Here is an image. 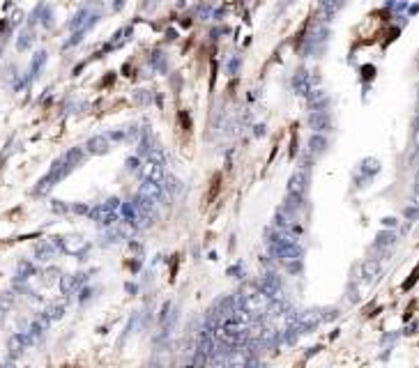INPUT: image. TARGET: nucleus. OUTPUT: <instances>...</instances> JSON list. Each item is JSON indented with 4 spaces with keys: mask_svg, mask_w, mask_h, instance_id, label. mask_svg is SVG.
I'll use <instances>...</instances> for the list:
<instances>
[{
    "mask_svg": "<svg viewBox=\"0 0 419 368\" xmlns=\"http://www.w3.org/2000/svg\"><path fill=\"white\" fill-rule=\"evenodd\" d=\"M258 290H261L262 295H267L270 299H277V301L283 297L281 279L277 276V274H272V272H267L265 276H261V281H258Z\"/></svg>",
    "mask_w": 419,
    "mask_h": 368,
    "instance_id": "7ed1b4c3",
    "label": "nucleus"
},
{
    "mask_svg": "<svg viewBox=\"0 0 419 368\" xmlns=\"http://www.w3.org/2000/svg\"><path fill=\"white\" fill-rule=\"evenodd\" d=\"M262 134H265V127H262V124L261 127H256V136H262Z\"/></svg>",
    "mask_w": 419,
    "mask_h": 368,
    "instance_id": "79ce46f5",
    "label": "nucleus"
},
{
    "mask_svg": "<svg viewBox=\"0 0 419 368\" xmlns=\"http://www.w3.org/2000/svg\"><path fill=\"white\" fill-rule=\"evenodd\" d=\"M51 207H53V212H60V214H62V212H67V207H65V205H62L60 201H53Z\"/></svg>",
    "mask_w": 419,
    "mask_h": 368,
    "instance_id": "c9c22d12",
    "label": "nucleus"
},
{
    "mask_svg": "<svg viewBox=\"0 0 419 368\" xmlns=\"http://www.w3.org/2000/svg\"><path fill=\"white\" fill-rule=\"evenodd\" d=\"M33 274H35V267L28 263V260H21V263H18V281L30 279Z\"/></svg>",
    "mask_w": 419,
    "mask_h": 368,
    "instance_id": "5701e85b",
    "label": "nucleus"
},
{
    "mask_svg": "<svg viewBox=\"0 0 419 368\" xmlns=\"http://www.w3.org/2000/svg\"><path fill=\"white\" fill-rule=\"evenodd\" d=\"M74 285H76V276H62V279H60V290H62V295H71Z\"/></svg>",
    "mask_w": 419,
    "mask_h": 368,
    "instance_id": "a878e982",
    "label": "nucleus"
},
{
    "mask_svg": "<svg viewBox=\"0 0 419 368\" xmlns=\"http://www.w3.org/2000/svg\"><path fill=\"white\" fill-rule=\"evenodd\" d=\"M394 242H396V235H394L392 230H383V233H378V237H376V246H383V249L392 246Z\"/></svg>",
    "mask_w": 419,
    "mask_h": 368,
    "instance_id": "aec40b11",
    "label": "nucleus"
},
{
    "mask_svg": "<svg viewBox=\"0 0 419 368\" xmlns=\"http://www.w3.org/2000/svg\"><path fill=\"white\" fill-rule=\"evenodd\" d=\"M90 295H92V292H90V290H83V292H81V301H86V299L90 297Z\"/></svg>",
    "mask_w": 419,
    "mask_h": 368,
    "instance_id": "a19ab883",
    "label": "nucleus"
},
{
    "mask_svg": "<svg viewBox=\"0 0 419 368\" xmlns=\"http://www.w3.org/2000/svg\"><path fill=\"white\" fill-rule=\"evenodd\" d=\"M412 201H415V205H419V175L415 180V186H412Z\"/></svg>",
    "mask_w": 419,
    "mask_h": 368,
    "instance_id": "f704fd0d",
    "label": "nucleus"
},
{
    "mask_svg": "<svg viewBox=\"0 0 419 368\" xmlns=\"http://www.w3.org/2000/svg\"><path fill=\"white\" fill-rule=\"evenodd\" d=\"M359 170H362L364 180H368V177H373L380 173V161H378V159H364V161L359 164Z\"/></svg>",
    "mask_w": 419,
    "mask_h": 368,
    "instance_id": "a211bd4d",
    "label": "nucleus"
},
{
    "mask_svg": "<svg viewBox=\"0 0 419 368\" xmlns=\"http://www.w3.org/2000/svg\"><path fill=\"white\" fill-rule=\"evenodd\" d=\"M148 145H150V143H148V136H145V138L139 143V154H148V152H150Z\"/></svg>",
    "mask_w": 419,
    "mask_h": 368,
    "instance_id": "72a5a7b5",
    "label": "nucleus"
},
{
    "mask_svg": "<svg viewBox=\"0 0 419 368\" xmlns=\"http://www.w3.org/2000/svg\"><path fill=\"white\" fill-rule=\"evenodd\" d=\"M267 249H270L272 258L277 260H302V246L297 244V239L293 235H286L281 230H267Z\"/></svg>",
    "mask_w": 419,
    "mask_h": 368,
    "instance_id": "f257e3e1",
    "label": "nucleus"
},
{
    "mask_svg": "<svg viewBox=\"0 0 419 368\" xmlns=\"http://www.w3.org/2000/svg\"><path fill=\"white\" fill-rule=\"evenodd\" d=\"M405 219L408 221H419V205H412V207H405Z\"/></svg>",
    "mask_w": 419,
    "mask_h": 368,
    "instance_id": "c756f323",
    "label": "nucleus"
},
{
    "mask_svg": "<svg viewBox=\"0 0 419 368\" xmlns=\"http://www.w3.org/2000/svg\"><path fill=\"white\" fill-rule=\"evenodd\" d=\"M320 322H323V313H320V311H302V313L295 318V324L302 329V334L314 332Z\"/></svg>",
    "mask_w": 419,
    "mask_h": 368,
    "instance_id": "20e7f679",
    "label": "nucleus"
},
{
    "mask_svg": "<svg viewBox=\"0 0 419 368\" xmlns=\"http://www.w3.org/2000/svg\"><path fill=\"white\" fill-rule=\"evenodd\" d=\"M71 210L76 212V214H87V207H86V205H74Z\"/></svg>",
    "mask_w": 419,
    "mask_h": 368,
    "instance_id": "58836bf2",
    "label": "nucleus"
},
{
    "mask_svg": "<svg viewBox=\"0 0 419 368\" xmlns=\"http://www.w3.org/2000/svg\"><path fill=\"white\" fill-rule=\"evenodd\" d=\"M92 21H95V17H92V14H90L87 9H81L79 14H76V18L71 21V26H70V28L74 30V33H83V30H86V28L90 26Z\"/></svg>",
    "mask_w": 419,
    "mask_h": 368,
    "instance_id": "2eb2a0df",
    "label": "nucleus"
},
{
    "mask_svg": "<svg viewBox=\"0 0 419 368\" xmlns=\"http://www.w3.org/2000/svg\"><path fill=\"white\" fill-rule=\"evenodd\" d=\"M327 145H330V140H327V136H325V134L315 132L314 136L309 138V152H311V154H315V157H318V154H323L325 150H327Z\"/></svg>",
    "mask_w": 419,
    "mask_h": 368,
    "instance_id": "ddd939ff",
    "label": "nucleus"
},
{
    "mask_svg": "<svg viewBox=\"0 0 419 368\" xmlns=\"http://www.w3.org/2000/svg\"><path fill=\"white\" fill-rule=\"evenodd\" d=\"M314 83H315V79H314V76H311V74H309L306 69H299L295 76H293V88H295V92H297L299 97H306V95H309V92L314 90Z\"/></svg>",
    "mask_w": 419,
    "mask_h": 368,
    "instance_id": "39448f33",
    "label": "nucleus"
},
{
    "mask_svg": "<svg viewBox=\"0 0 419 368\" xmlns=\"http://www.w3.org/2000/svg\"><path fill=\"white\" fill-rule=\"evenodd\" d=\"M55 276H58V269H46V274H44V283H46V285H51L53 281H55Z\"/></svg>",
    "mask_w": 419,
    "mask_h": 368,
    "instance_id": "2f4dec72",
    "label": "nucleus"
},
{
    "mask_svg": "<svg viewBox=\"0 0 419 368\" xmlns=\"http://www.w3.org/2000/svg\"><path fill=\"white\" fill-rule=\"evenodd\" d=\"M274 228L281 230V233H286V235H293V237L302 235V226H299L295 221V217H293L290 212H286L283 207L277 210V214H274Z\"/></svg>",
    "mask_w": 419,
    "mask_h": 368,
    "instance_id": "f03ea898",
    "label": "nucleus"
},
{
    "mask_svg": "<svg viewBox=\"0 0 419 368\" xmlns=\"http://www.w3.org/2000/svg\"><path fill=\"white\" fill-rule=\"evenodd\" d=\"M86 148L90 154H106L108 150H111V138L106 136V134H97V136H92V138H87Z\"/></svg>",
    "mask_w": 419,
    "mask_h": 368,
    "instance_id": "6e6552de",
    "label": "nucleus"
},
{
    "mask_svg": "<svg viewBox=\"0 0 419 368\" xmlns=\"http://www.w3.org/2000/svg\"><path fill=\"white\" fill-rule=\"evenodd\" d=\"M30 44H33V33H28V30H26L23 35L18 37V44L17 46H18V51H26Z\"/></svg>",
    "mask_w": 419,
    "mask_h": 368,
    "instance_id": "cd10ccee",
    "label": "nucleus"
},
{
    "mask_svg": "<svg viewBox=\"0 0 419 368\" xmlns=\"http://www.w3.org/2000/svg\"><path fill=\"white\" fill-rule=\"evenodd\" d=\"M127 168H129L131 173H140V164H139V159H136V157H129V159H127Z\"/></svg>",
    "mask_w": 419,
    "mask_h": 368,
    "instance_id": "7c9ffc66",
    "label": "nucleus"
},
{
    "mask_svg": "<svg viewBox=\"0 0 419 368\" xmlns=\"http://www.w3.org/2000/svg\"><path fill=\"white\" fill-rule=\"evenodd\" d=\"M55 244H60L67 253H83L87 249V244L81 239V237H67V239H62V242H55Z\"/></svg>",
    "mask_w": 419,
    "mask_h": 368,
    "instance_id": "4468645a",
    "label": "nucleus"
},
{
    "mask_svg": "<svg viewBox=\"0 0 419 368\" xmlns=\"http://www.w3.org/2000/svg\"><path fill=\"white\" fill-rule=\"evenodd\" d=\"M148 159H150V161H155V164L166 166V154H164V150H161V148H150Z\"/></svg>",
    "mask_w": 419,
    "mask_h": 368,
    "instance_id": "b1692460",
    "label": "nucleus"
},
{
    "mask_svg": "<svg viewBox=\"0 0 419 368\" xmlns=\"http://www.w3.org/2000/svg\"><path fill=\"white\" fill-rule=\"evenodd\" d=\"M415 138H419V113L415 115Z\"/></svg>",
    "mask_w": 419,
    "mask_h": 368,
    "instance_id": "ea45409f",
    "label": "nucleus"
},
{
    "mask_svg": "<svg viewBox=\"0 0 419 368\" xmlns=\"http://www.w3.org/2000/svg\"><path fill=\"white\" fill-rule=\"evenodd\" d=\"M378 274H380V260L378 258H368L367 263L362 265V276H364V281L376 279Z\"/></svg>",
    "mask_w": 419,
    "mask_h": 368,
    "instance_id": "f3484780",
    "label": "nucleus"
},
{
    "mask_svg": "<svg viewBox=\"0 0 419 368\" xmlns=\"http://www.w3.org/2000/svg\"><path fill=\"white\" fill-rule=\"evenodd\" d=\"M150 65H152L155 69H159V71L166 69V60H164V53H161V51H155V53H152V55H150Z\"/></svg>",
    "mask_w": 419,
    "mask_h": 368,
    "instance_id": "393cba45",
    "label": "nucleus"
},
{
    "mask_svg": "<svg viewBox=\"0 0 419 368\" xmlns=\"http://www.w3.org/2000/svg\"><path fill=\"white\" fill-rule=\"evenodd\" d=\"M306 99H309L311 111H325V108H327V104H330V97H327V92H325V90H311V92L306 95Z\"/></svg>",
    "mask_w": 419,
    "mask_h": 368,
    "instance_id": "9b49d317",
    "label": "nucleus"
},
{
    "mask_svg": "<svg viewBox=\"0 0 419 368\" xmlns=\"http://www.w3.org/2000/svg\"><path fill=\"white\" fill-rule=\"evenodd\" d=\"M9 304H12V295H5V297H0V313H5V311H7L9 308Z\"/></svg>",
    "mask_w": 419,
    "mask_h": 368,
    "instance_id": "473e14b6",
    "label": "nucleus"
},
{
    "mask_svg": "<svg viewBox=\"0 0 419 368\" xmlns=\"http://www.w3.org/2000/svg\"><path fill=\"white\" fill-rule=\"evenodd\" d=\"M302 207H304V196H297V193H288L286 196V201H283V210L286 212H290L295 217Z\"/></svg>",
    "mask_w": 419,
    "mask_h": 368,
    "instance_id": "dca6fc26",
    "label": "nucleus"
},
{
    "mask_svg": "<svg viewBox=\"0 0 419 368\" xmlns=\"http://www.w3.org/2000/svg\"><path fill=\"white\" fill-rule=\"evenodd\" d=\"M164 182H166V191H168V189H171L173 193H180V191H182V184H180V180H175V177L168 175V177H164Z\"/></svg>",
    "mask_w": 419,
    "mask_h": 368,
    "instance_id": "bb28decb",
    "label": "nucleus"
},
{
    "mask_svg": "<svg viewBox=\"0 0 419 368\" xmlns=\"http://www.w3.org/2000/svg\"><path fill=\"white\" fill-rule=\"evenodd\" d=\"M164 177H166V170H164V166L161 164H155V161H145V166H143V180H152V182H164Z\"/></svg>",
    "mask_w": 419,
    "mask_h": 368,
    "instance_id": "9d476101",
    "label": "nucleus"
},
{
    "mask_svg": "<svg viewBox=\"0 0 419 368\" xmlns=\"http://www.w3.org/2000/svg\"><path fill=\"white\" fill-rule=\"evenodd\" d=\"M139 196L145 198V201L159 202L164 198V186L159 182H152V180H143V184H140V189H139Z\"/></svg>",
    "mask_w": 419,
    "mask_h": 368,
    "instance_id": "0eeeda50",
    "label": "nucleus"
},
{
    "mask_svg": "<svg viewBox=\"0 0 419 368\" xmlns=\"http://www.w3.org/2000/svg\"><path fill=\"white\" fill-rule=\"evenodd\" d=\"M309 127L318 134H325L332 129V117H330L327 111H311V115H309Z\"/></svg>",
    "mask_w": 419,
    "mask_h": 368,
    "instance_id": "423d86ee",
    "label": "nucleus"
},
{
    "mask_svg": "<svg viewBox=\"0 0 419 368\" xmlns=\"http://www.w3.org/2000/svg\"><path fill=\"white\" fill-rule=\"evenodd\" d=\"M62 313H65V304H51V306L44 311V316L49 318L51 322H53V320H60Z\"/></svg>",
    "mask_w": 419,
    "mask_h": 368,
    "instance_id": "4be33fe9",
    "label": "nucleus"
},
{
    "mask_svg": "<svg viewBox=\"0 0 419 368\" xmlns=\"http://www.w3.org/2000/svg\"><path fill=\"white\" fill-rule=\"evenodd\" d=\"M306 186H309V173L304 168L293 173V177L288 180V193H297V196H304L306 193Z\"/></svg>",
    "mask_w": 419,
    "mask_h": 368,
    "instance_id": "1a4fd4ad",
    "label": "nucleus"
},
{
    "mask_svg": "<svg viewBox=\"0 0 419 368\" xmlns=\"http://www.w3.org/2000/svg\"><path fill=\"white\" fill-rule=\"evenodd\" d=\"M417 154H419V150H417Z\"/></svg>",
    "mask_w": 419,
    "mask_h": 368,
    "instance_id": "37998d69",
    "label": "nucleus"
},
{
    "mask_svg": "<svg viewBox=\"0 0 419 368\" xmlns=\"http://www.w3.org/2000/svg\"><path fill=\"white\" fill-rule=\"evenodd\" d=\"M383 223H384V226H387V228H394V226H396L399 221L394 219V217H387V219H383Z\"/></svg>",
    "mask_w": 419,
    "mask_h": 368,
    "instance_id": "e433bc0d",
    "label": "nucleus"
},
{
    "mask_svg": "<svg viewBox=\"0 0 419 368\" xmlns=\"http://www.w3.org/2000/svg\"><path fill=\"white\" fill-rule=\"evenodd\" d=\"M136 101H139V104H145V101H150V97L143 95V90H140L139 95H136Z\"/></svg>",
    "mask_w": 419,
    "mask_h": 368,
    "instance_id": "4c0bfd02",
    "label": "nucleus"
},
{
    "mask_svg": "<svg viewBox=\"0 0 419 368\" xmlns=\"http://www.w3.org/2000/svg\"><path fill=\"white\" fill-rule=\"evenodd\" d=\"M83 157H86V154H83V148H71L70 152L65 154V161H67V164L71 166V170H74V168L83 161Z\"/></svg>",
    "mask_w": 419,
    "mask_h": 368,
    "instance_id": "6ab92c4d",
    "label": "nucleus"
},
{
    "mask_svg": "<svg viewBox=\"0 0 419 368\" xmlns=\"http://www.w3.org/2000/svg\"><path fill=\"white\" fill-rule=\"evenodd\" d=\"M44 62H46V53L39 51V53L35 55V60H33V74H37V71L42 69V65H44Z\"/></svg>",
    "mask_w": 419,
    "mask_h": 368,
    "instance_id": "c85d7f7f",
    "label": "nucleus"
},
{
    "mask_svg": "<svg viewBox=\"0 0 419 368\" xmlns=\"http://www.w3.org/2000/svg\"><path fill=\"white\" fill-rule=\"evenodd\" d=\"M58 182H60V177L55 175L53 170H49V173H46V175H44L42 180L37 182V186H35V196H44V193H49V191L53 189V184H58Z\"/></svg>",
    "mask_w": 419,
    "mask_h": 368,
    "instance_id": "f8f14e48",
    "label": "nucleus"
},
{
    "mask_svg": "<svg viewBox=\"0 0 419 368\" xmlns=\"http://www.w3.org/2000/svg\"><path fill=\"white\" fill-rule=\"evenodd\" d=\"M53 251H55V246L49 244V242H42V244H37L35 255L39 258V260H49V258L53 255Z\"/></svg>",
    "mask_w": 419,
    "mask_h": 368,
    "instance_id": "412c9836",
    "label": "nucleus"
}]
</instances>
